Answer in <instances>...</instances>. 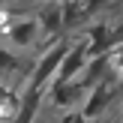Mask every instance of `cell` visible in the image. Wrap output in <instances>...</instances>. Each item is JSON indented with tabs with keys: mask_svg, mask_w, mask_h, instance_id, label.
<instances>
[{
	"mask_svg": "<svg viewBox=\"0 0 123 123\" xmlns=\"http://www.w3.org/2000/svg\"><path fill=\"white\" fill-rule=\"evenodd\" d=\"M69 48H72L69 39H57V42H51L45 51H39V60H36V66L30 69V78H27L30 87H42V90H48V84H51V78L57 75V69H60V63H63V57L69 54Z\"/></svg>",
	"mask_w": 123,
	"mask_h": 123,
	"instance_id": "6da1fadb",
	"label": "cell"
},
{
	"mask_svg": "<svg viewBox=\"0 0 123 123\" xmlns=\"http://www.w3.org/2000/svg\"><path fill=\"white\" fill-rule=\"evenodd\" d=\"M42 24L36 15H21L12 21L9 33H6V42H9L12 48H18V51H30V48H36L42 42Z\"/></svg>",
	"mask_w": 123,
	"mask_h": 123,
	"instance_id": "7a4b0ae2",
	"label": "cell"
},
{
	"mask_svg": "<svg viewBox=\"0 0 123 123\" xmlns=\"http://www.w3.org/2000/svg\"><path fill=\"white\" fill-rule=\"evenodd\" d=\"M90 93V84H84L81 78H75V81H63V84H54V87L45 90V96H51V105L57 108V111H72V108H81L84 99H87Z\"/></svg>",
	"mask_w": 123,
	"mask_h": 123,
	"instance_id": "3957f363",
	"label": "cell"
},
{
	"mask_svg": "<svg viewBox=\"0 0 123 123\" xmlns=\"http://www.w3.org/2000/svg\"><path fill=\"white\" fill-rule=\"evenodd\" d=\"M36 18H39V24H42V33H45V45L63 39V33H66L63 0H48V3H42V9L36 12Z\"/></svg>",
	"mask_w": 123,
	"mask_h": 123,
	"instance_id": "277c9868",
	"label": "cell"
},
{
	"mask_svg": "<svg viewBox=\"0 0 123 123\" xmlns=\"http://www.w3.org/2000/svg\"><path fill=\"white\" fill-rule=\"evenodd\" d=\"M21 102H24V90L18 93L12 84L0 81V123H15L18 111H21Z\"/></svg>",
	"mask_w": 123,
	"mask_h": 123,
	"instance_id": "5b68a950",
	"label": "cell"
},
{
	"mask_svg": "<svg viewBox=\"0 0 123 123\" xmlns=\"http://www.w3.org/2000/svg\"><path fill=\"white\" fill-rule=\"evenodd\" d=\"M15 51H18V48H12V45L9 48H0V75H3V78L6 75H15V72L24 69V60L18 57Z\"/></svg>",
	"mask_w": 123,
	"mask_h": 123,
	"instance_id": "8992f818",
	"label": "cell"
},
{
	"mask_svg": "<svg viewBox=\"0 0 123 123\" xmlns=\"http://www.w3.org/2000/svg\"><path fill=\"white\" fill-rule=\"evenodd\" d=\"M111 3H117V0H81L84 18H93V15H99V12H102V9H108Z\"/></svg>",
	"mask_w": 123,
	"mask_h": 123,
	"instance_id": "52a82bcc",
	"label": "cell"
},
{
	"mask_svg": "<svg viewBox=\"0 0 123 123\" xmlns=\"http://www.w3.org/2000/svg\"><path fill=\"white\" fill-rule=\"evenodd\" d=\"M63 123H90V117L84 114V108H72L63 114Z\"/></svg>",
	"mask_w": 123,
	"mask_h": 123,
	"instance_id": "ba28073f",
	"label": "cell"
},
{
	"mask_svg": "<svg viewBox=\"0 0 123 123\" xmlns=\"http://www.w3.org/2000/svg\"><path fill=\"white\" fill-rule=\"evenodd\" d=\"M120 117H123V102H120Z\"/></svg>",
	"mask_w": 123,
	"mask_h": 123,
	"instance_id": "9c48e42d",
	"label": "cell"
}]
</instances>
